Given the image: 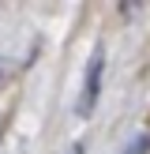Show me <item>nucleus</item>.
I'll list each match as a JSON object with an SVG mask.
<instances>
[{
  "label": "nucleus",
  "instance_id": "nucleus-4",
  "mask_svg": "<svg viewBox=\"0 0 150 154\" xmlns=\"http://www.w3.org/2000/svg\"><path fill=\"white\" fill-rule=\"evenodd\" d=\"M71 154H82V143H75V147H71Z\"/></svg>",
  "mask_w": 150,
  "mask_h": 154
},
{
  "label": "nucleus",
  "instance_id": "nucleus-1",
  "mask_svg": "<svg viewBox=\"0 0 150 154\" xmlns=\"http://www.w3.org/2000/svg\"><path fill=\"white\" fill-rule=\"evenodd\" d=\"M101 75H105V45H94V57H90L86 72H82L79 102H75V113H79V117H86V113L98 105V94H101Z\"/></svg>",
  "mask_w": 150,
  "mask_h": 154
},
{
  "label": "nucleus",
  "instance_id": "nucleus-2",
  "mask_svg": "<svg viewBox=\"0 0 150 154\" xmlns=\"http://www.w3.org/2000/svg\"><path fill=\"white\" fill-rule=\"evenodd\" d=\"M150 147V139H146V135H142V139H135L131 143V147H128V154H142V150H146Z\"/></svg>",
  "mask_w": 150,
  "mask_h": 154
},
{
  "label": "nucleus",
  "instance_id": "nucleus-3",
  "mask_svg": "<svg viewBox=\"0 0 150 154\" xmlns=\"http://www.w3.org/2000/svg\"><path fill=\"white\" fill-rule=\"evenodd\" d=\"M8 75H11V68H8V64H4V57H0V83H4Z\"/></svg>",
  "mask_w": 150,
  "mask_h": 154
}]
</instances>
